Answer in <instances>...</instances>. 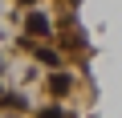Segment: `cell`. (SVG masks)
Wrapping results in <instances>:
<instances>
[{
  "mask_svg": "<svg viewBox=\"0 0 122 118\" xmlns=\"http://www.w3.org/2000/svg\"><path fill=\"white\" fill-rule=\"evenodd\" d=\"M25 29H29V33H41V37H49V33H53V25H49V16H45V12H29Z\"/></svg>",
  "mask_w": 122,
  "mask_h": 118,
  "instance_id": "7a4b0ae2",
  "label": "cell"
},
{
  "mask_svg": "<svg viewBox=\"0 0 122 118\" xmlns=\"http://www.w3.org/2000/svg\"><path fill=\"white\" fill-rule=\"evenodd\" d=\"M37 57H41L45 65H57V53H53V49H41V45H37Z\"/></svg>",
  "mask_w": 122,
  "mask_h": 118,
  "instance_id": "3957f363",
  "label": "cell"
},
{
  "mask_svg": "<svg viewBox=\"0 0 122 118\" xmlns=\"http://www.w3.org/2000/svg\"><path fill=\"white\" fill-rule=\"evenodd\" d=\"M41 118H69V114L61 110V106H45V110H41Z\"/></svg>",
  "mask_w": 122,
  "mask_h": 118,
  "instance_id": "277c9868",
  "label": "cell"
},
{
  "mask_svg": "<svg viewBox=\"0 0 122 118\" xmlns=\"http://www.w3.org/2000/svg\"><path fill=\"white\" fill-rule=\"evenodd\" d=\"M20 4H33V0H20Z\"/></svg>",
  "mask_w": 122,
  "mask_h": 118,
  "instance_id": "5b68a950",
  "label": "cell"
},
{
  "mask_svg": "<svg viewBox=\"0 0 122 118\" xmlns=\"http://www.w3.org/2000/svg\"><path fill=\"white\" fill-rule=\"evenodd\" d=\"M49 90H53L57 98H61V94H69V90H73V73H69V69L53 73V77H49Z\"/></svg>",
  "mask_w": 122,
  "mask_h": 118,
  "instance_id": "6da1fadb",
  "label": "cell"
}]
</instances>
